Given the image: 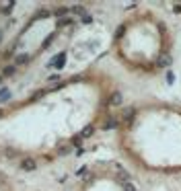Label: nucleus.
<instances>
[{
  "label": "nucleus",
  "instance_id": "1",
  "mask_svg": "<svg viewBox=\"0 0 181 191\" xmlns=\"http://www.w3.org/2000/svg\"><path fill=\"white\" fill-rule=\"evenodd\" d=\"M21 169L23 171H33L35 169V160L33 158H25V160L21 162Z\"/></svg>",
  "mask_w": 181,
  "mask_h": 191
},
{
  "label": "nucleus",
  "instance_id": "2",
  "mask_svg": "<svg viewBox=\"0 0 181 191\" xmlns=\"http://www.w3.org/2000/svg\"><path fill=\"white\" fill-rule=\"evenodd\" d=\"M8 99V90H0V101H6Z\"/></svg>",
  "mask_w": 181,
  "mask_h": 191
},
{
  "label": "nucleus",
  "instance_id": "3",
  "mask_svg": "<svg viewBox=\"0 0 181 191\" xmlns=\"http://www.w3.org/2000/svg\"><path fill=\"white\" fill-rule=\"evenodd\" d=\"M0 84H2V78H0Z\"/></svg>",
  "mask_w": 181,
  "mask_h": 191
}]
</instances>
